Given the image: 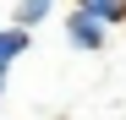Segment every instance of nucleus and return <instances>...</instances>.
<instances>
[{
	"label": "nucleus",
	"mask_w": 126,
	"mask_h": 120,
	"mask_svg": "<svg viewBox=\"0 0 126 120\" xmlns=\"http://www.w3.org/2000/svg\"><path fill=\"white\" fill-rule=\"evenodd\" d=\"M66 44H71V49H82V55H93V49H104V27L93 22V16L71 11V16H66Z\"/></svg>",
	"instance_id": "f257e3e1"
},
{
	"label": "nucleus",
	"mask_w": 126,
	"mask_h": 120,
	"mask_svg": "<svg viewBox=\"0 0 126 120\" xmlns=\"http://www.w3.org/2000/svg\"><path fill=\"white\" fill-rule=\"evenodd\" d=\"M71 11H82V16H93L99 27H110V22H121V11H126V0H77Z\"/></svg>",
	"instance_id": "7ed1b4c3"
},
{
	"label": "nucleus",
	"mask_w": 126,
	"mask_h": 120,
	"mask_svg": "<svg viewBox=\"0 0 126 120\" xmlns=\"http://www.w3.org/2000/svg\"><path fill=\"white\" fill-rule=\"evenodd\" d=\"M121 22H126V11H121Z\"/></svg>",
	"instance_id": "39448f33"
},
{
	"label": "nucleus",
	"mask_w": 126,
	"mask_h": 120,
	"mask_svg": "<svg viewBox=\"0 0 126 120\" xmlns=\"http://www.w3.org/2000/svg\"><path fill=\"white\" fill-rule=\"evenodd\" d=\"M28 44H33V33H28V27H0V76H6L11 60H22V55H28Z\"/></svg>",
	"instance_id": "f03ea898"
},
{
	"label": "nucleus",
	"mask_w": 126,
	"mask_h": 120,
	"mask_svg": "<svg viewBox=\"0 0 126 120\" xmlns=\"http://www.w3.org/2000/svg\"><path fill=\"white\" fill-rule=\"evenodd\" d=\"M49 6H55V0H16V27H38V22H44V16H49Z\"/></svg>",
	"instance_id": "20e7f679"
}]
</instances>
